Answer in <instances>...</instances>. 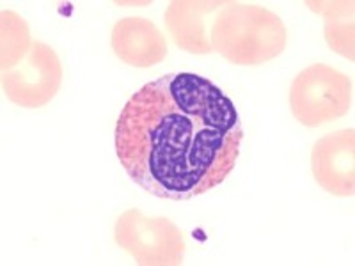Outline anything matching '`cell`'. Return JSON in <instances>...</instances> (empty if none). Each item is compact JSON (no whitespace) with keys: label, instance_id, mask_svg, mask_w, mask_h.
<instances>
[{"label":"cell","instance_id":"cell-7","mask_svg":"<svg viewBox=\"0 0 355 266\" xmlns=\"http://www.w3.org/2000/svg\"><path fill=\"white\" fill-rule=\"evenodd\" d=\"M224 2H202V0H176L171 2L166 12V24L174 43L190 53H210V28L214 15Z\"/></svg>","mask_w":355,"mask_h":266},{"label":"cell","instance_id":"cell-5","mask_svg":"<svg viewBox=\"0 0 355 266\" xmlns=\"http://www.w3.org/2000/svg\"><path fill=\"white\" fill-rule=\"evenodd\" d=\"M62 68L57 53L49 44H33L24 61L2 73V87L12 103L20 107L46 105L61 87Z\"/></svg>","mask_w":355,"mask_h":266},{"label":"cell","instance_id":"cell-10","mask_svg":"<svg viewBox=\"0 0 355 266\" xmlns=\"http://www.w3.org/2000/svg\"><path fill=\"white\" fill-rule=\"evenodd\" d=\"M33 44L24 18L12 11L2 12V73L24 61Z\"/></svg>","mask_w":355,"mask_h":266},{"label":"cell","instance_id":"cell-2","mask_svg":"<svg viewBox=\"0 0 355 266\" xmlns=\"http://www.w3.org/2000/svg\"><path fill=\"white\" fill-rule=\"evenodd\" d=\"M210 43L233 64H261L286 48V28L261 6L224 2L211 24Z\"/></svg>","mask_w":355,"mask_h":266},{"label":"cell","instance_id":"cell-3","mask_svg":"<svg viewBox=\"0 0 355 266\" xmlns=\"http://www.w3.org/2000/svg\"><path fill=\"white\" fill-rule=\"evenodd\" d=\"M295 119L315 128L343 117L352 107V82L327 64H313L295 77L290 89Z\"/></svg>","mask_w":355,"mask_h":266},{"label":"cell","instance_id":"cell-8","mask_svg":"<svg viewBox=\"0 0 355 266\" xmlns=\"http://www.w3.org/2000/svg\"><path fill=\"white\" fill-rule=\"evenodd\" d=\"M112 50L126 64L150 68L166 59L167 43L150 20L123 18L112 28Z\"/></svg>","mask_w":355,"mask_h":266},{"label":"cell","instance_id":"cell-6","mask_svg":"<svg viewBox=\"0 0 355 266\" xmlns=\"http://www.w3.org/2000/svg\"><path fill=\"white\" fill-rule=\"evenodd\" d=\"M355 135L354 130H339L320 139L311 153V169L325 192L352 197L355 192Z\"/></svg>","mask_w":355,"mask_h":266},{"label":"cell","instance_id":"cell-4","mask_svg":"<svg viewBox=\"0 0 355 266\" xmlns=\"http://www.w3.org/2000/svg\"><path fill=\"white\" fill-rule=\"evenodd\" d=\"M114 238L139 265H182L185 240L173 222L160 217H146L139 210H128L117 218Z\"/></svg>","mask_w":355,"mask_h":266},{"label":"cell","instance_id":"cell-9","mask_svg":"<svg viewBox=\"0 0 355 266\" xmlns=\"http://www.w3.org/2000/svg\"><path fill=\"white\" fill-rule=\"evenodd\" d=\"M325 18V39L339 55L354 61V2H307Z\"/></svg>","mask_w":355,"mask_h":266},{"label":"cell","instance_id":"cell-1","mask_svg":"<svg viewBox=\"0 0 355 266\" xmlns=\"http://www.w3.org/2000/svg\"><path fill=\"white\" fill-rule=\"evenodd\" d=\"M242 137L239 110L218 85L196 73H171L126 101L116 125V151L144 192L187 201L230 176Z\"/></svg>","mask_w":355,"mask_h":266}]
</instances>
